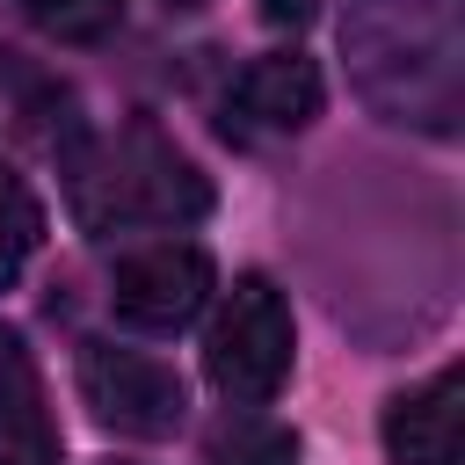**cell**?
<instances>
[{"instance_id": "1", "label": "cell", "mask_w": 465, "mask_h": 465, "mask_svg": "<svg viewBox=\"0 0 465 465\" xmlns=\"http://www.w3.org/2000/svg\"><path fill=\"white\" fill-rule=\"evenodd\" d=\"M65 196H73V218L94 240L138 232V225H189V218L211 211L203 167L174 138H160L153 124H124V131L87 138L65 160Z\"/></svg>"}, {"instance_id": "2", "label": "cell", "mask_w": 465, "mask_h": 465, "mask_svg": "<svg viewBox=\"0 0 465 465\" xmlns=\"http://www.w3.org/2000/svg\"><path fill=\"white\" fill-rule=\"evenodd\" d=\"M291 305L269 276H240L203 334V378L232 407H269L291 378Z\"/></svg>"}, {"instance_id": "3", "label": "cell", "mask_w": 465, "mask_h": 465, "mask_svg": "<svg viewBox=\"0 0 465 465\" xmlns=\"http://www.w3.org/2000/svg\"><path fill=\"white\" fill-rule=\"evenodd\" d=\"M73 378H80V400L94 407V421H102V429H116V436H138V443L174 436V429H182V414H189L182 378H174L160 356H145V349L80 341Z\"/></svg>"}, {"instance_id": "4", "label": "cell", "mask_w": 465, "mask_h": 465, "mask_svg": "<svg viewBox=\"0 0 465 465\" xmlns=\"http://www.w3.org/2000/svg\"><path fill=\"white\" fill-rule=\"evenodd\" d=\"M211 254L196 240H153V247H131L109 276V305L124 327L138 334H174L189 327L203 305H211Z\"/></svg>"}, {"instance_id": "5", "label": "cell", "mask_w": 465, "mask_h": 465, "mask_svg": "<svg viewBox=\"0 0 465 465\" xmlns=\"http://www.w3.org/2000/svg\"><path fill=\"white\" fill-rule=\"evenodd\" d=\"M327 87H320V65L305 51H262L232 87H225V138H298L312 116H320Z\"/></svg>"}, {"instance_id": "6", "label": "cell", "mask_w": 465, "mask_h": 465, "mask_svg": "<svg viewBox=\"0 0 465 465\" xmlns=\"http://www.w3.org/2000/svg\"><path fill=\"white\" fill-rule=\"evenodd\" d=\"M465 378L458 363H443L436 378H421L414 392H392L385 400V458L392 465H458V429H465Z\"/></svg>"}, {"instance_id": "7", "label": "cell", "mask_w": 465, "mask_h": 465, "mask_svg": "<svg viewBox=\"0 0 465 465\" xmlns=\"http://www.w3.org/2000/svg\"><path fill=\"white\" fill-rule=\"evenodd\" d=\"M0 465H65L44 371L22 341V327L0 320Z\"/></svg>"}, {"instance_id": "8", "label": "cell", "mask_w": 465, "mask_h": 465, "mask_svg": "<svg viewBox=\"0 0 465 465\" xmlns=\"http://www.w3.org/2000/svg\"><path fill=\"white\" fill-rule=\"evenodd\" d=\"M203 458H211V465H298V436H291L283 421L240 407L232 421L211 429V450H203Z\"/></svg>"}, {"instance_id": "9", "label": "cell", "mask_w": 465, "mask_h": 465, "mask_svg": "<svg viewBox=\"0 0 465 465\" xmlns=\"http://www.w3.org/2000/svg\"><path fill=\"white\" fill-rule=\"evenodd\" d=\"M36 247H44V203L15 167H0V291L29 269Z\"/></svg>"}, {"instance_id": "10", "label": "cell", "mask_w": 465, "mask_h": 465, "mask_svg": "<svg viewBox=\"0 0 465 465\" xmlns=\"http://www.w3.org/2000/svg\"><path fill=\"white\" fill-rule=\"evenodd\" d=\"M51 44H102L124 22V0H15Z\"/></svg>"}, {"instance_id": "11", "label": "cell", "mask_w": 465, "mask_h": 465, "mask_svg": "<svg viewBox=\"0 0 465 465\" xmlns=\"http://www.w3.org/2000/svg\"><path fill=\"white\" fill-rule=\"evenodd\" d=\"M312 7H320V0H262V15H269V22H305Z\"/></svg>"}, {"instance_id": "12", "label": "cell", "mask_w": 465, "mask_h": 465, "mask_svg": "<svg viewBox=\"0 0 465 465\" xmlns=\"http://www.w3.org/2000/svg\"><path fill=\"white\" fill-rule=\"evenodd\" d=\"M116 465H124V458H116Z\"/></svg>"}]
</instances>
